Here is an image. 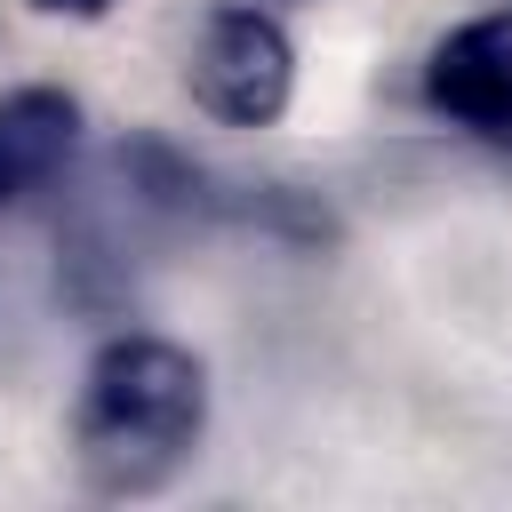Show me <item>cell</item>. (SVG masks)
Wrapping results in <instances>:
<instances>
[{"mask_svg": "<svg viewBox=\"0 0 512 512\" xmlns=\"http://www.w3.org/2000/svg\"><path fill=\"white\" fill-rule=\"evenodd\" d=\"M208 432V368L168 336H112L80 368L72 464L96 496L168 488Z\"/></svg>", "mask_w": 512, "mask_h": 512, "instance_id": "obj_1", "label": "cell"}, {"mask_svg": "<svg viewBox=\"0 0 512 512\" xmlns=\"http://www.w3.org/2000/svg\"><path fill=\"white\" fill-rule=\"evenodd\" d=\"M184 88L224 128H272L296 96V48L264 8H216L192 40Z\"/></svg>", "mask_w": 512, "mask_h": 512, "instance_id": "obj_2", "label": "cell"}, {"mask_svg": "<svg viewBox=\"0 0 512 512\" xmlns=\"http://www.w3.org/2000/svg\"><path fill=\"white\" fill-rule=\"evenodd\" d=\"M424 104L480 144H512V0L456 24L424 64Z\"/></svg>", "mask_w": 512, "mask_h": 512, "instance_id": "obj_3", "label": "cell"}, {"mask_svg": "<svg viewBox=\"0 0 512 512\" xmlns=\"http://www.w3.org/2000/svg\"><path fill=\"white\" fill-rule=\"evenodd\" d=\"M80 152V104L64 88H8L0 96V208L48 192Z\"/></svg>", "mask_w": 512, "mask_h": 512, "instance_id": "obj_4", "label": "cell"}, {"mask_svg": "<svg viewBox=\"0 0 512 512\" xmlns=\"http://www.w3.org/2000/svg\"><path fill=\"white\" fill-rule=\"evenodd\" d=\"M32 8H40V16H80V24H88V16H112L120 0H32Z\"/></svg>", "mask_w": 512, "mask_h": 512, "instance_id": "obj_5", "label": "cell"}]
</instances>
